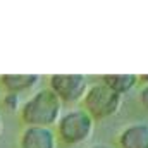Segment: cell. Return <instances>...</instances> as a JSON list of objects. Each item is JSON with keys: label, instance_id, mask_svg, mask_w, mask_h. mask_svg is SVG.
<instances>
[{"label": "cell", "instance_id": "obj_1", "mask_svg": "<svg viewBox=\"0 0 148 148\" xmlns=\"http://www.w3.org/2000/svg\"><path fill=\"white\" fill-rule=\"evenodd\" d=\"M62 114L60 100L48 90H38L33 93L23 105H21V121L26 126H40V127H52L59 121Z\"/></svg>", "mask_w": 148, "mask_h": 148}, {"label": "cell", "instance_id": "obj_2", "mask_svg": "<svg viewBox=\"0 0 148 148\" xmlns=\"http://www.w3.org/2000/svg\"><path fill=\"white\" fill-rule=\"evenodd\" d=\"M93 129L95 121L83 109H71L64 112L55 122V136L67 147L86 143L91 138Z\"/></svg>", "mask_w": 148, "mask_h": 148}, {"label": "cell", "instance_id": "obj_3", "mask_svg": "<svg viewBox=\"0 0 148 148\" xmlns=\"http://www.w3.org/2000/svg\"><path fill=\"white\" fill-rule=\"evenodd\" d=\"M81 103H83V110L93 121H103V119L115 115L121 110L122 97L98 81V83L88 86Z\"/></svg>", "mask_w": 148, "mask_h": 148}, {"label": "cell", "instance_id": "obj_4", "mask_svg": "<svg viewBox=\"0 0 148 148\" xmlns=\"http://www.w3.org/2000/svg\"><path fill=\"white\" fill-rule=\"evenodd\" d=\"M48 90L60 103H76L83 100L88 90V79L83 74H52L48 77Z\"/></svg>", "mask_w": 148, "mask_h": 148}, {"label": "cell", "instance_id": "obj_5", "mask_svg": "<svg viewBox=\"0 0 148 148\" xmlns=\"http://www.w3.org/2000/svg\"><path fill=\"white\" fill-rule=\"evenodd\" d=\"M57 141L52 127L26 126L19 134V148H57Z\"/></svg>", "mask_w": 148, "mask_h": 148}, {"label": "cell", "instance_id": "obj_6", "mask_svg": "<svg viewBox=\"0 0 148 148\" xmlns=\"http://www.w3.org/2000/svg\"><path fill=\"white\" fill-rule=\"evenodd\" d=\"M119 148H148V122H131L117 136Z\"/></svg>", "mask_w": 148, "mask_h": 148}, {"label": "cell", "instance_id": "obj_7", "mask_svg": "<svg viewBox=\"0 0 148 148\" xmlns=\"http://www.w3.org/2000/svg\"><path fill=\"white\" fill-rule=\"evenodd\" d=\"M38 83H40L38 74H2L0 76V84L5 88V91L16 93V95L29 91Z\"/></svg>", "mask_w": 148, "mask_h": 148}, {"label": "cell", "instance_id": "obj_8", "mask_svg": "<svg viewBox=\"0 0 148 148\" xmlns=\"http://www.w3.org/2000/svg\"><path fill=\"white\" fill-rule=\"evenodd\" d=\"M100 83H103L112 91H115L122 97V95L129 93L133 88H136V84L140 81H138L136 74H107V76L100 77Z\"/></svg>", "mask_w": 148, "mask_h": 148}, {"label": "cell", "instance_id": "obj_9", "mask_svg": "<svg viewBox=\"0 0 148 148\" xmlns=\"http://www.w3.org/2000/svg\"><path fill=\"white\" fill-rule=\"evenodd\" d=\"M19 95H16V93H9V91H5V95L2 97V105H3V109L9 112H16L19 110Z\"/></svg>", "mask_w": 148, "mask_h": 148}, {"label": "cell", "instance_id": "obj_10", "mask_svg": "<svg viewBox=\"0 0 148 148\" xmlns=\"http://www.w3.org/2000/svg\"><path fill=\"white\" fill-rule=\"evenodd\" d=\"M138 100H140L141 107H143V109H147V110H148V84H143V88L140 90Z\"/></svg>", "mask_w": 148, "mask_h": 148}, {"label": "cell", "instance_id": "obj_11", "mask_svg": "<svg viewBox=\"0 0 148 148\" xmlns=\"http://www.w3.org/2000/svg\"><path fill=\"white\" fill-rule=\"evenodd\" d=\"M88 148H114V147H110V145H103V143H97V145H91V147H88Z\"/></svg>", "mask_w": 148, "mask_h": 148}, {"label": "cell", "instance_id": "obj_12", "mask_svg": "<svg viewBox=\"0 0 148 148\" xmlns=\"http://www.w3.org/2000/svg\"><path fill=\"white\" fill-rule=\"evenodd\" d=\"M138 81H141L143 84H148V76H138Z\"/></svg>", "mask_w": 148, "mask_h": 148}, {"label": "cell", "instance_id": "obj_13", "mask_svg": "<svg viewBox=\"0 0 148 148\" xmlns=\"http://www.w3.org/2000/svg\"><path fill=\"white\" fill-rule=\"evenodd\" d=\"M2 127H3V122H2V115H0V133H2Z\"/></svg>", "mask_w": 148, "mask_h": 148}]
</instances>
